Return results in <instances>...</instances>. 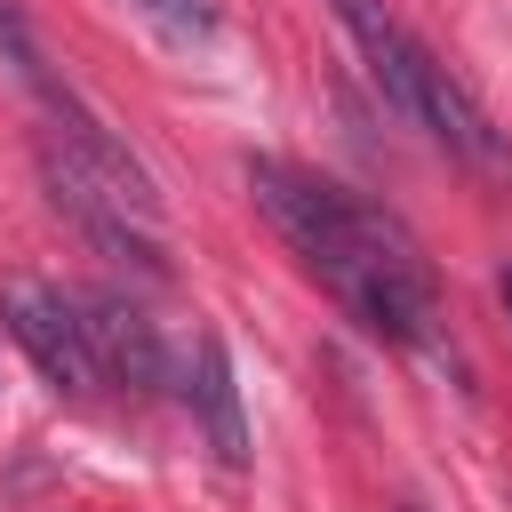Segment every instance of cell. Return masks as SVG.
Wrapping results in <instances>:
<instances>
[{"mask_svg":"<svg viewBox=\"0 0 512 512\" xmlns=\"http://www.w3.org/2000/svg\"><path fill=\"white\" fill-rule=\"evenodd\" d=\"M0 320L16 336V352L56 384V392H96V360H88V336H80V304L48 280H8L0 288Z\"/></svg>","mask_w":512,"mask_h":512,"instance_id":"277c9868","label":"cell"},{"mask_svg":"<svg viewBox=\"0 0 512 512\" xmlns=\"http://www.w3.org/2000/svg\"><path fill=\"white\" fill-rule=\"evenodd\" d=\"M248 192L264 208V224L296 248V264L384 344L400 352H432L440 344V288H432V264L424 248L384 216L368 208L360 192H344L336 176L320 168H296V160H272V152H248Z\"/></svg>","mask_w":512,"mask_h":512,"instance_id":"6da1fadb","label":"cell"},{"mask_svg":"<svg viewBox=\"0 0 512 512\" xmlns=\"http://www.w3.org/2000/svg\"><path fill=\"white\" fill-rule=\"evenodd\" d=\"M336 8V24L352 32V48L368 56V80H376V96L408 120V72H416V32L384 8V0H328Z\"/></svg>","mask_w":512,"mask_h":512,"instance_id":"52a82bcc","label":"cell"},{"mask_svg":"<svg viewBox=\"0 0 512 512\" xmlns=\"http://www.w3.org/2000/svg\"><path fill=\"white\" fill-rule=\"evenodd\" d=\"M408 128H424L440 152H456L464 168H480V176H512V144H504V128L480 112V96L416 40V72H408Z\"/></svg>","mask_w":512,"mask_h":512,"instance_id":"3957f363","label":"cell"},{"mask_svg":"<svg viewBox=\"0 0 512 512\" xmlns=\"http://www.w3.org/2000/svg\"><path fill=\"white\" fill-rule=\"evenodd\" d=\"M40 184H48V208L56 216H72L104 256H120V264H144V272H168V256H160V224H144L128 200H112V184H96L56 136H40Z\"/></svg>","mask_w":512,"mask_h":512,"instance_id":"7a4b0ae2","label":"cell"},{"mask_svg":"<svg viewBox=\"0 0 512 512\" xmlns=\"http://www.w3.org/2000/svg\"><path fill=\"white\" fill-rule=\"evenodd\" d=\"M184 400H192V416H200V432H208V448H216V464H248L256 448H248V416H240V384H232V352L216 344V336H200L192 344V384H184Z\"/></svg>","mask_w":512,"mask_h":512,"instance_id":"8992f818","label":"cell"},{"mask_svg":"<svg viewBox=\"0 0 512 512\" xmlns=\"http://www.w3.org/2000/svg\"><path fill=\"white\" fill-rule=\"evenodd\" d=\"M496 296H504V312H512V264H504V272H496Z\"/></svg>","mask_w":512,"mask_h":512,"instance_id":"ba28073f","label":"cell"},{"mask_svg":"<svg viewBox=\"0 0 512 512\" xmlns=\"http://www.w3.org/2000/svg\"><path fill=\"white\" fill-rule=\"evenodd\" d=\"M72 304H80V336H88V360H96L104 384H128V392L168 384V352L128 296H72Z\"/></svg>","mask_w":512,"mask_h":512,"instance_id":"5b68a950","label":"cell"},{"mask_svg":"<svg viewBox=\"0 0 512 512\" xmlns=\"http://www.w3.org/2000/svg\"><path fill=\"white\" fill-rule=\"evenodd\" d=\"M144 8H168V0H144Z\"/></svg>","mask_w":512,"mask_h":512,"instance_id":"9c48e42d","label":"cell"}]
</instances>
